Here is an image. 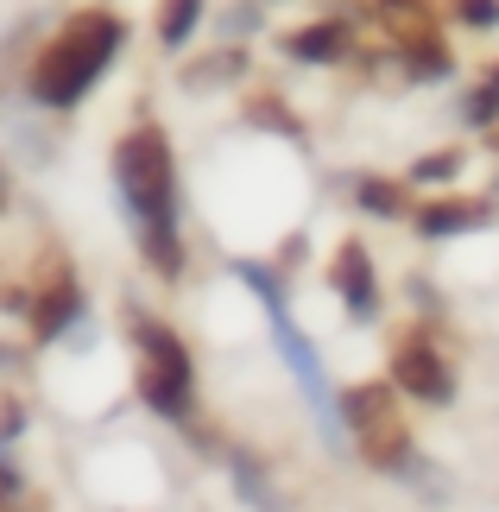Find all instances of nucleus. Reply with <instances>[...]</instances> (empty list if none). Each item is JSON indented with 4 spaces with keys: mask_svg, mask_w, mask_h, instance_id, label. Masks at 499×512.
Returning <instances> with one entry per match:
<instances>
[{
    "mask_svg": "<svg viewBox=\"0 0 499 512\" xmlns=\"http://www.w3.org/2000/svg\"><path fill=\"white\" fill-rule=\"evenodd\" d=\"M121 38H127V19L108 13V7H83L64 19V32L45 45V57L32 64V95L45 108H70L95 89L114 57H121Z\"/></svg>",
    "mask_w": 499,
    "mask_h": 512,
    "instance_id": "1",
    "label": "nucleus"
},
{
    "mask_svg": "<svg viewBox=\"0 0 499 512\" xmlns=\"http://www.w3.org/2000/svg\"><path fill=\"white\" fill-rule=\"evenodd\" d=\"M114 177H121V196L139 222H171L177 215V159L158 127L127 133L121 152H114Z\"/></svg>",
    "mask_w": 499,
    "mask_h": 512,
    "instance_id": "2",
    "label": "nucleus"
},
{
    "mask_svg": "<svg viewBox=\"0 0 499 512\" xmlns=\"http://www.w3.org/2000/svg\"><path fill=\"white\" fill-rule=\"evenodd\" d=\"M133 348H139V399L165 411V418H184L196 392V367H190V348L177 342V329H165L158 317H133Z\"/></svg>",
    "mask_w": 499,
    "mask_h": 512,
    "instance_id": "3",
    "label": "nucleus"
},
{
    "mask_svg": "<svg viewBox=\"0 0 499 512\" xmlns=\"http://www.w3.org/2000/svg\"><path fill=\"white\" fill-rule=\"evenodd\" d=\"M342 418L354 430V443H361V462L367 468H405L411 462V424L398 418V392L392 380H361L342 392Z\"/></svg>",
    "mask_w": 499,
    "mask_h": 512,
    "instance_id": "4",
    "label": "nucleus"
},
{
    "mask_svg": "<svg viewBox=\"0 0 499 512\" xmlns=\"http://www.w3.org/2000/svg\"><path fill=\"white\" fill-rule=\"evenodd\" d=\"M392 386L411 392V399H424V405H449V399H455V373H449V361L430 348V336H417V329L392 342Z\"/></svg>",
    "mask_w": 499,
    "mask_h": 512,
    "instance_id": "5",
    "label": "nucleus"
},
{
    "mask_svg": "<svg viewBox=\"0 0 499 512\" xmlns=\"http://www.w3.org/2000/svg\"><path fill=\"white\" fill-rule=\"evenodd\" d=\"M76 310H83V291H76V272L64 260H51V285L32 298V336L38 342H57L64 329L76 323Z\"/></svg>",
    "mask_w": 499,
    "mask_h": 512,
    "instance_id": "6",
    "label": "nucleus"
},
{
    "mask_svg": "<svg viewBox=\"0 0 499 512\" xmlns=\"http://www.w3.org/2000/svg\"><path fill=\"white\" fill-rule=\"evenodd\" d=\"M329 285L348 298L354 317H373V310H379V279H373V260H367V247H361V241H342V247H335V260H329Z\"/></svg>",
    "mask_w": 499,
    "mask_h": 512,
    "instance_id": "7",
    "label": "nucleus"
},
{
    "mask_svg": "<svg viewBox=\"0 0 499 512\" xmlns=\"http://www.w3.org/2000/svg\"><path fill=\"white\" fill-rule=\"evenodd\" d=\"M278 45H285V57H297V64H342V57L354 51V32L342 26V19H316V26L285 32Z\"/></svg>",
    "mask_w": 499,
    "mask_h": 512,
    "instance_id": "8",
    "label": "nucleus"
},
{
    "mask_svg": "<svg viewBox=\"0 0 499 512\" xmlns=\"http://www.w3.org/2000/svg\"><path fill=\"white\" fill-rule=\"evenodd\" d=\"M487 203H462V196H443V203H424V209H411V222L424 241H449V234H468V228H481L487 222Z\"/></svg>",
    "mask_w": 499,
    "mask_h": 512,
    "instance_id": "9",
    "label": "nucleus"
},
{
    "mask_svg": "<svg viewBox=\"0 0 499 512\" xmlns=\"http://www.w3.org/2000/svg\"><path fill=\"white\" fill-rule=\"evenodd\" d=\"M373 13H379V26L392 32V51L411 45V38H436V32H443L430 0H373Z\"/></svg>",
    "mask_w": 499,
    "mask_h": 512,
    "instance_id": "10",
    "label": "nucleus"
},
{
    "mask_svg": "<svg viewBox=\"0 0 499 512\" xmlns=\"http://www.w3.org/2000/svg\"><path fill=\"white\" fill-rule=\"evenodd\" d=\"M139 241H146V260H152V272H165V279H177V272H184L177 222H139Z\"/></svg>",
    "mask_w": 499,
    "mask_h": 512,
    "instance_id": "11",
    "label": "nucleus"
},
{
    "mask_svg": "<svg viewBox=\"0 0 499 512\" xmlns=\"http://www.w3.org/2000/svg\"><path fill=\"white\" fill-rule=\"evenodd\" d=\"M354 203L367 215H411V196H405V184H392V177H361V184H354Z\"/></svg>",
    "mask_w": 499,
    "mask_h": 512,
    "instance_id": "12",
    "label": "nucleus"
},
{
    "mask_svg": "<svg viewBox=\"0 0 499 512\" xmlns=\"http://www.w3.org/2000/svg\"><path fill=\"white\" fill-rule=\"evenodd\" d=\"M196 19H203V0H165V7H158V45L177 51L196 32Z\"/></svg>",
    "mask_w": 499,
    "mask_h": 512,
    "instance_id": "13",
    "label": "nucleus"
},
{
    "mask_svg": "<svg viewBox=\"0 0 499 512\" xmlns=\"http://www.w3.org/2000/svg\"><path fill=\"white\" fill-rule=\"evenodd\" d=\"M455 171H462V146H449V152H424V159L411 165V184H449Z\"/></svg>",
    "mask_w": 499,
    "mask_h": 512,
    "instance_id": "14",
    "label": "nucleus"
},
{
    "mask_svg": "<svg viewBox=\"0 0 499 512\" xmlns=\"http://www.w3.org/2000/svg\"><path fill=\"white\" fill-rule=\"evenodd\" d=\"M493 114H499V76H487V83L468 95V121H493Z\"/></svg>",
    "mask_w": 499,
    "mask_h": 512,
    "instance_id": "15",
    "label": "nucleus"
},
{
    "mask_svg": "<svg viewBox=\"0 0 499 512\" xmlns=\"http://www.w3.org/2000/svg\"><path fill=\"white\" fill-rule=\"evenodd\" d=\"M462 26H499V0H455Z\"/></svg>",
    "mask_w": 499,
    "mask_h": 512,
    "instance_id": "16",
    "label": "nucleus"
},
{
    "mask_svg": "<svg viewBox=\"0 0 499 512\" xmlns=\"http://www.w3.org/2000/svg\"><path fill=\"white\" fill-rule=\"evenodd\" d=\"M253 121H272L278 133H291V140H297V114H285L278 102H253Z\"/></svg>",
    "mask_w": 499,
    "mask_h": 512,
    "instance_id": "17",
    "label": "nucleus"
},
{
    "mask_svg": "<svg viewBox=\"0 0 499 512\" xmlns=\"http://www.w3.org/2000/svg\"><path fill=\"white\" fill-rule=\"evenodd\" d=\"M0 203H7V196H0Z\"/></svg>",
    "mask_w": 499,
    "mask_h": 512,
    "instance_id": "18",
    "label": "nucleus"
}]
</instances>
